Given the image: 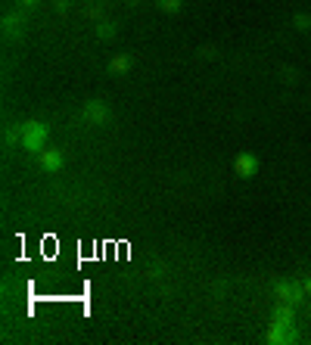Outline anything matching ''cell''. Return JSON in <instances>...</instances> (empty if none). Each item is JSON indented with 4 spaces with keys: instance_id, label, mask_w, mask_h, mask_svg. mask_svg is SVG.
Returning a JSON list of instances; mask_svg holds the SVG:
<instances>
[{
    "instance_id": "cell-1",
    "label": "cell",
    "mask_w": 311,
    "mask_h": 345,
    "mask_svg": "<svg viewBox=\"0 0 311 345\" xmlns=\"http://www.w3.org/2000/svg\"><path fill=\"white\" fill-rule=\"evenodd\" d=\"M47 134H50V128H47L44 121H25V124H22V143H19V147L38 156L41 150H47V147H44V143H47Z\"/></svg>"
},
{
    "instance_id": "cell-2",
    "label": "cell",
    "mask_w": 311,
    "mask_h": 345,
    "mask_svg": "<svg viewBox=\"0 0 311 345\" xmlns=\"http://www.w3.org/2000/svg\"><path fill=\"white\" fill-rule=\"evenodd\" d=\"M274 296H277L280 302H289V305L299 308L305 302V286L292 283V280H277V283H274Z\"/></svg>"
},
{
    "instance_id": "cell-3",
    "label": "cell",
    "mask_w": 311,
    "mask_h": 345,
    "mask_svg": "<svg viewBox=\"0 0 311 345\" xmlns=\"http://www.w3.org/2000/svg\"><path fill=\"white\" fill-rule=\"evenodd\" d=\"M265 339H268L271 345H286V342L296 339V323H277V320H271Z\"/></svg>"
},
{
    "instance_id": "cell-4",
    "label": "cell",
    "mask_w": 311,
    "mask_h": 345,
    "mask_svg": "<svg viewBox=\"0 0 311 345\" xmlns=\"http://www.w3.org/2000/svg\"><path fill=\"white\" fill-rule=\"evenodd\" d=\"M81 118L87 121V124H106V118H109V109H106V103L103 100H87L84 106H81Z\"/></svg>"
},
{
    "instance_id": "cell-5",
    "label": "cell",
    "mask_w": 311,
    "mask_h": 345,
    "mask_svg": "<svg viewBox=\"0 0 311 345\" xmlns=\"http://www.w3.org/2000/svg\"><path fill=\"white\" fill-rule=\"evenodd\" d=\"M38 165H41L44 171H50V174H56V171L66 165V156H63L59 150H41V153H38Z\"/></svg>"
},
{
    "instance_id": "cell-6",
    "label": "cell",
    "mask_w": 311,
    "mask_h": 345,
    "mask_svg": "<svg viewBox=\"0 0 311 345\" xmlns=\"http://www.w3.org/2000/svg\"><path fill=\"white\" fill-rule=\"evenodd\" d=\"M233 168H236V174H240L243 180H249V177H255V171H259V159H255L252 153H240L236 162H233Z\"/></svg>"
},
{
    "instance_id": "cell-7",
    "label": "cell",
    "mask_w": 311,
    "mask_h": 345,
    "mask_svg": "<svg viewBox=\"0 0 311 345\" xmlns=\"http://www.w3.org/2000/svg\"><path fill=\"white\" fill-rule=\"evenodd\" d=\"M22 25H25V19H22V13H10L7 19H4V34L10 41H16V38H22Z\"/></svg>"
},
{
    "instance_id": "cell-8",
    "label": "cell",
    "mask_w": 311,
    "mask_h": 345,
    "mask_svg": "<svg viewBox=\"0 0 311 345\" xmlns=\"http://www.w3.org/2000/svg\"><path fill=\"white\" fill-rule=\"evenodd\" d=\"M109 68H112L115 75H125V72L131 68V56H125V53H118V56H112V62H109Z\"/></svg>"
},
{
    "instance_id": "cell-9",
    "label": "cell",
    "mask_w": 311,
    "mask_h": 345,
    "mask_svg": "<svg viewBox=\"0 0 311 345\" xmlns=\"http://www.w3.org/2000/svg\"><path fill=\"white\" fill-rule=\"evenodd\" d=\"M292 28L296 31H311V16L308 13H296L292 16Z\"/></svg>"
},
{
    "instance_id": "cell-10",
    "label": "cell",
    "mask_w": 311,
    "mask_h": 345,
    "mask_svg": "<svg viewBox=\"0 0 311 345\" xmlns=\"http://www.w3.org/2000/svg\"><path fill=\"white\" fill-rule=\"evenodd\" d=\"M115 34V28H112V22H100L97 25V38H103V41H109Z\"/></svg>"
},
{
    "instance_id": "cell-11",
    "label": "cell",
    "mask_w": 311,
    "mask_h": 345,
    "mask_svg": "<svg viewBox=\"0 0 311 345\" xmlns=\"http://www.w3.org/2000/svg\"><path fill=\"white\" fill-rule=\"evenodd\" d=\"M159 7L165 10V13H177L180 10V0H159Z\"/></svg>"
},
{
    "instance_id": "cell-12",
    "label": "cell",
    "mask_w": 311,
    "mask_h": 345,
    "mask_svg": "<svg viewBox=\"0 0 311 345\" xmlns=\"http://www.w3.org/2000/svg\"><path fill=\"white\" fill-rule=\"evenodd\" d=\"M283 81H296V68H283Z\"/></svg>"
},
{
    "instance_id": "cell-13",
    "label": "cell",
    "mask_w": 311,
    "mask_h": 345,
    "mask_svg": "<svg viewBox=\"0 0 311 345\" xmlns=\"http://www.w3.org/2000/svg\"><path fill=\"white\" fill-rule=\"evenodd\" d=\"M19 7L22 10H34V7H38V0H19Z\"/></svg>"
},
{
    "instance_id": "cell-14",
    "label": "cell",
    "mask_w": 311,
    "mask_h": 345,
    "mask_svg": "<svg viewBox=\"0 0 311 345\" xmlns=\"http://www.w3.org/2000/svg\"><path fill=\"white\" fill-rule=\"evenodd\" d=\"M53 7H56L59 13H66V10H69V0H53Z\"/></svg>"
},
{
    "instance_id": "cell-15",
    "label": "cell",
    "mask_w": 311,
    "mask_h": 345,
    "mask_svg": "<svg viewBox=\"0 0 311 345\" xmlns=\"http://www.w3.org/2000/svg\"><path fill=\"white\" fill-rule=\"evenodd\" d=\"M305 296L311 299V280H305Z\"/></svg>"
}]
</instances>
